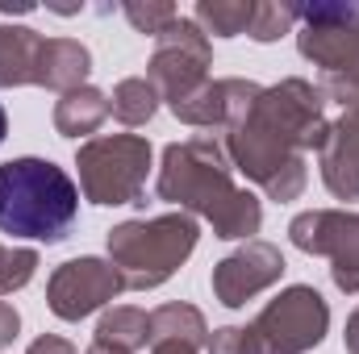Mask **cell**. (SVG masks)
I'll return each instance as SVG.
<instances>
[{"label": "cell", "instance_id": "6da1fadb", "mask_svg": "<svg viewBox=\"0 0 359 354\" xmlns=\"http://www.w3.org/2000/svg\"><path fill=\"white\" fill-rule=\"evenodd\" d=\"M326 92L309 80H280L264 88L230 125L226 159L234 171L259 183L271 200H297L305 192V150H322L330 138Z\"/></svg>", "mask_w": 359, "mask_h": 354}, {"label": "cell", "instance_id": "7a4b0ae2", "mask_svg": "<svg viewBox=\"0 0 359 354\" xmlns=\"http://www.w3.org/2000/svg\"><path fill=\"white\" fill-rule=\"evenodd\" d=\"M159 200L180 204V213L188 208V217H205L213 225L217 238H255L264 225V204L234 183V167L226 159V146L209 134L172 142L163 150V167L155 183Z\"/></svg>", "mask_w": 359, "mask_h": 354}, {"label": "cell", "instance_id": "3957f363", "mask_svg": "<svg viewBox=\"0 0 359 354\" xmlns=\"http://www.w3.org/2000/svg\"><path fill=\"white\" fill-rule=\"evenodd\" d=\"M80 217V187L50 159H8L0 167V234L63 242Z\"/></svg>", "mask_w": 359, "mask_h": 354}, {"label": "cell", "instance_id": "277c9868", "mask_svg": "<svg viewBox=\"0 0 359 354\" xmlns=\"http://www.w3.org/2000/svg\"><path fill=\"white\" fill-rule=\"evenodd\" d=\"M196 221L188 213H163L142 221H121L109 229V263L117 267L126 292H151L163 288L188 255L196 250Z\"/></svg>", "mask_w": 359, "mask_h": 354}, {"label": "cell", "instance_id": "5b68a950", "mask_svg": "<svg viewBox=\"0 0 359 354\" xmlns=\"http://www.w3.org/2000/svg\"><path fill=\"white\" fill-rule=\"evenodd\" d=\"M297 46L322 67V92L339 104L359 100V4H297Z\"/></svg>", "mask_w": 359, "mask_h": 354}, {"label": "cell", "instance_id": "8992f818", "mask_svg": "<svg viewBox=\"0 0 359 354\" xmlns=\"http://www.w3.org/2000/svg\"><path fill=\"white\" fill-rule=\"evenodd\" d=\"M151 142L142 134H109L92 138L76 150L80 187L92 204L117 208V204H142L147 176H151Z\"/></svg>", "mask_w": 359, "mask_h": 354}, {"label": "cell", "instance_id": "52a82bcc", "mask_svg": "<svg viewBox=\"0 0 359 354\" xmlns=\"http://www.w3.org/2000/svg\"><path fill=\"white\" fill-rule=\"evenodd\" d=\"M251 330H255L264 354H305L322 346V338L330 330V304L322 300L318 288L292 283L276 300H268V309L255 317Z\"/></svg>", "mask_w": 359, "mask_h": 354}, {"label": "cell", "instance_id": "ba28073f", "mask_svg": "<svg viewBox=\"0 0 359 354\" xmlns=\"http://www.w3.org/2000/svg\"><path fill=\"white\" fill-rule=\"evenodd\" d=\"M209 63H213V46L205 38V29L192 17H176L159 38H155V55L147 63V80L155 84L159 100L176 104L188 92H196L209 80Z\"/></svg>", "mask_w": 359, "mask_h": 354}, {"label": "cell", "instance_id": "9c48e42d", "mask_svg": "<svg viewBox=\"0 0 359 354\" xmlns=\"http://www.w3.org/2000/svg\"><path fill=\"white\" fill-rule=\"evenodd\" d=\"M288 238L305 255L330 259V279L339 292L359 296V213L347 208H309L297 213Z\"/></svg>", "mask_w": 359, "mask_h": 354}, {"label": "cell", "instance_id": "30bf717a", "mask_svg": "<svg viewBox=\"0 0 359 354\" xmlns=\"http://www.w3.org/2000/svg\"><path fill=\"white\" fill-rule=\"evenodd\" d=\"M121 292H126V283H121L117 267L84 255V259L55 267V275L46 283V304L59 321H84Z\"/></svg>", "mask_w": 359, "mask_h": 354}, {"label": "cell", "instance_id": "8fae6325", "mask_svg": "<svg viewBox=\"0 0 359 354\" xmlns=\"http://www.w3.org/2000/svg\"><path fill=\"white\" fill-rule=\"evenodd\" d=\"M280 275H284V255L271 242L251 238L247 246H238L213 267V296L226 309H243L247 300L268 292L271 283H280Z\"/></svg>", "mask_w": 359, "mask_h": 354}, {"label": "cell", "instance_id": "7c38bea8", "mask_svg": "<svg viewBox=\"0 0 359 354\" xmlns=\"http://www.w3.org/2000/svg\"><path fill=\"white\" fill-rule=\"evenodd\" d=\"M255 80H205L196 92H188L184 100L168 104L184 125H196V129H213V125H230L255 96H259Z\"/></svg>", "mask_w": 359, "mask_h": 354}, {"label": "cell", "instance_id": "4fadbf2b", "mask_svg": "<svg viewBox=\"0 0 359 354\" xmlns=\"http://www.w3.org/2000/svg\"><path fill=\"white\" fill-rule=\"evenodd\" d=\"M322 183L339 200H359V100L343 104V117L330 121V138L318 150Z\"/></svg>", "mask_w": 359, "mask_h": 354}, {"label": "cell", "instance_id": "5bb4252c", "mask_svg": "<svg viewBox=\"0 0 359 354\" xmlns=\"http://www.w3.org/2000/svg\"><path fill=\"white\" fill-rule=\"evenodd\" d=\"M46 38L29 25H0V88H38Z\"/></svg>", "mask_w": 359, "mask_h": 354}, {"label": "cell", "instance_id": "9a60e30c", "mask_svg": "<svg viewBox=\"0 0 359 354\" xmlns=\"http://www.w3.org/2000/svg\"><path fill=\"white\" fill-rule=\"evenodd\" d=\"M92 71V55L76 38H46L42 46V67H38V88L50 92H76L84 88Z\"/></svg>", "mask_w": 359, "mask_h": 354}, {"label": "cell", "instance_id": "2e32d148", "mask_svg": "<svg viewBox=\"0 0 359 354\" xmlns=\"http://www.w3.org/2000/svg\"><path fill=\"white\" fill-rule=\"evenodd\" d=\"M104 117H109V96L100 88H92V84H84V88H76V92H63L55 100V129L63 138L96 134L104 125Z\"/></svg>", "mask_w": 359, "mask_h": 354}, {"label": "cell", "instance_id": "e0dca14e", "mask_svg": "<svg viewBox=\"0 0 359 354\" xmlns=\"http://www.w3.org/2000/svg\"><path fill=\"white\" fill-rule=\"evenodd\" d=\"M92 342H104V346H117V351H130V354L151 351V313L130 309V304L109 309V313L96 321Z\"/></svg>", "mask_w": 359, "mask_h": 354}, {"label": "cell", "instance_id": "ac0fdd59", "mask_svg": "<svg viewBox=\"0 0 359 354\" xmlns=\"http://www.w3.org/2000/svg\"><path fill=\"white\" fill-rule=\"evenodd\" d=\"M155 342H188V346H209V325L201 317V309L184 304V300H172L163 309L151 313V346Z\"/></svg>", "mask_w": 359, "mask_h": 354}, {"label": "cell", "instance_id": "d6986e66", "mask_svg": "<svg viewBox=\"0 0 359 354\" xmlns=\"http://www.w3.org/2000/svg\"><path fill=\"white\" fill-rule=\"evenodd\" d=\"M255 4L259 0H196L192 21L205 29V38H238L251 29L255 21Z\"/></svg>", "mask_w": 359, "mask_h": 354}, {"label": "cell", "instance_id": "ffe728a7", "mask_svg": "<svg viewBox=\"0 0 359 354\" xmlns=\"http://www.w3.org/2000/svg\"><path fill=\"white\" fill-rule=\"evenodd\" d=\"M109 113L121 121V125H147L155 113H159V92L147 76H130L121 80L113 96H109Z\"/></svg>", "mask_w": 359, "mask_h": 354}, {"label": "cell", "instance_id": "44dd1931", "mask_svg": "<svg viewBox=\"0 0 359 354\" xmlns=\"http://www.w3.org/2000/svg\"><path fill=\"white\" fill-rule=\"evenodd\" d=\"M121 13H126V21H130L138 34H147V38H159V34L180 17V8L168 4V0H126Z\"/></svg>", "mask_w": 359, "mask_h": 354}, {"label": "cell", "instance_id": "7402d4cb", "mask_svg": "<svg viewBox=\"0 0 359 354\" xmlns=\"http://www.w3.org/2000/svg\"><path fill=\"white\" fill-rule=\"evenodd\" d=\"M297 25V4H276V0H259L255 4V21L247 29V38L255 42H276L284 34H292Z\"/></svg>", "mask_w": 359, "mask_h": 354}, {"label": "cell", "instance_id": "603a6c76", "mask_svg": "<svg viewBox=\"0 0 359 354\" xmlns=\"http://www.w3.org/2000/svg\"><path fill=\"white\" fill-rule=\"evenodd\" d=\"M38 271V250H13V246H0V296H13L21 292Z\"/></svg>", "mask_w": 359, "mask_h": 354}, {"label": "cell", "instance_id": "cb8c5ba5", "mask_svg": "<svg viewBox=\"0 0 359 354\" xmlns=\"http://www.w3.org/2000/svg\"><path fill=\"white\" fill-rule=\"evenodd\" d=\"M209 354H264V346L251 325H226V330H213Z\"/></svg>", "mask_w": 359, "mask_h": 354}, {"label": "cell", "instance_id": "d4e9b609", "mask_svg": "<svg viewBox=\"0 0 359 354\" xmlns=\"http://www.w3.org/2000/svg\"><path fill=\"white\" fill-rule=\"evenodd\" d=\"M17 330H21V317H17V309H13L8 300H0V351L17 342Z\"/></svg>", "mask_w": 359, "mask_h": 354}, {"label": "cell", "instance_id": "484cf974", "mask_svg": "<svg viewBox=\"0 0 359 354\" xmlns=\"http://www.w3.org/2000/svg\"><path fill=\"white\" fill-rule=\"evenodd\" d=\"M25 354H80L67 338H59V334H42V338H34L29 342V351Z\"/></svg>", "mask_w": 359, "mask_h": 354}, {"label": "cell", "instance_id": "4316f807", "mask_svg": "<svg viewBox=\"0 0 359 354\" xmlns=\"http://www.w3.org/2000/svg\"><path fill=\"white\" fill-rule=\"evenodd\" d=\"M343 346L347 354H359V309L347 317V330H343Z\"/></svg>", "mask_w": 359, "mask_h": 354}, {"label": "cell", "instance_id": "83f0119b", "mask_svg": "<svg viewBox=\"0 0 359 354\" xmlns=\"http://www.w3.org/2000/svg\"><path fill=\"white\" fill-rule=\"evenodd\" d=\"M147 354H196V346H188V342H155Z\"/></svg>", "mask_w": 359, "mask_h": 354}, {"label": "cell", "instance_id": "f1b7e54d", "mask_svg": "<svg viewBox=\"0 0 359 354\" xmlns=\"http://www.w3.org/2000/svg\"><path fill=\"white\" fill-rule=\"evenodd\" d=\"M88 354H130V351H117V346H104V342H92Z\"/></svg>", "mask_w": 359, "mask_h": 354}, {"label": "cell", "instance_id": "f546056e", "mask_svg": "<svg viewBox=\"0 0 359 354\" xmlns=\"http://www.w3.org/2000/svg\"><path fill=\"white\" fill-rule=\"evenodd\" d=\"M4 134H8V117H4V108H0V142H4Z\"/></svg>", "mask_w": 359, "mask_h": 354}]
</instances>
